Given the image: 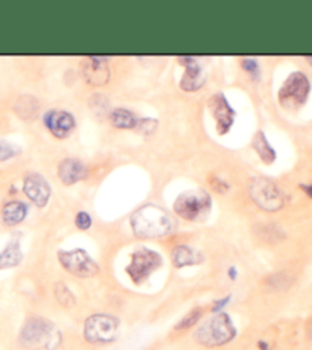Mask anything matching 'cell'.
Returning <instances> with one entry per match:
<instances>
[{"instance_id": "obj_4", "label": "cell", "mask_w": 312, "mask_h": 350, "mask_svg": "<svg viewBox=\"0 0 312 350\" xmlns=\"http://www.w3.org/2000/svg\"><path fill=\"white\" fill-rule=\"evenodd\" d=\"M83 334L90 345H112L120 335V320L110 314H93L84 321Z\"/></svg>"}, {"instance_id": "obj_23", "label": "cell", "mask_w": 312, "mask_h": 350, "mask_svg": "<svg viewBox=\"0 0 312 350\" xmlns=\"http://www.w3.org/2000/svg\"><path fill=\"white\" fill-rule=\"evenodd\" d=\"M201 319H203V309L194 308L185 315V317L180 319V321L175 325L174 329L175 331H189V329H192Z\"/></svg>"}, {"instance_id": "obj_25", "label": "cell", "mask_w": 312, "mask_h": 350, "mask_svg": "<svg viewBox=\"0 0 312 350\" xmlns=\"http://www.w3.org/2000/svg\"><path fill=\"white\" fill-rule=\"evenodd\" d=\"M17 152L18 150L14 145H11L8 142H0V161H5L11 157H14Z\"/></svg>"}, {"instance_id": "obj_22", "label": "cell", "mask_w": 312, "mask_h": 350, "mask_svg": "<svg viewBox=\"0 0 312 350\" xmlns=\"http://www.w3.org/2000/svg\"><path fill=\"white\" fill-rule=\"evenodd\" d=\"M53 294H55L57 301L63 308L70 309L77 305V297H75L72 289L67 286L64 282H58V284H55V286H53Z\"/></svg>"}, {"instance_id": "obj_6", "label": "cell", "mask_w": 312, "mask_h": 350, "mask_svg": "<svg viewBox=\"0 0 312 350\" xmlns=\"http://www.w3.org/2000/svg\"><path fill=\"white\" fill-rule=\"evenodd\" d=\"M250 197L261 208L267 212L281 211L285 204L283 193L273 180L255 177L248 181Z\"/></svg>"}, {"instance_id": "obj_8", "label": "cell", "mask_w": 312, "mask_h": 350, "mask_svg": "<svg viewBox=\"0 0 312 350\" xmlns=\"http://www.w3.org/2000/svg\"><path fill=\"white\" fill-rule=\"evenodd\" d=\"M60 265L64 270L79 279L93 278L99 273V265L94 262L92 256L83 248H75V250H60L57 253Z\"/></svg>"}, {"instance_id": "obj_20", "label": "cell", "mask_w": 312, "mask_h": 350, "mask_svg": "<svg viewBox=\"0 0 312 350\" xmlns=\"http://www.w3.org/2000/svg\"><path fill=\"white\" fill-rule=\"evenodd\" d=\"M38 107V100L34 96H20L14 110L22 119H32L36 118Z\"/></svg>"}, {"instance_id": "obj_11", "label": "cell", "mask_w": 312, "mask_h": 350, "mask_svg": "<svg viewBox=\"0 0 312 350\" xmlns=\"http://www.w3.org/2000/svg\"><path fill=\"white\" fill-rule=\"evenodd\" d=\"M23 191L37 207H44L51 197V187L47 180L40 174H28L23 181Z\"/></svg>"}, {"instance_id": "obj_14", "label": "cell", "mask_w": 312, "mask_h": 350, "mask_svg": "<svg viewBox=\"0 0 312 350\" xmlns=\"http://www.w3.org/2000/svg\"><path fill=\"white\" fill-rule=\"evenodd\" d=\"M179 62L186 67L185 75L180 81V87L186 92H195L205 84V73H203L201 66L196 63L195 58L191 57H180Z\"/></svg>"}, {"instance_id": "obj_2", "label": "cell", "mask_w": 312, "mask_h": 350, "mask_svg": "<svg viewBox=\"0 0 312 350\" xmlns=\"http://www.w3.org/2000/svg\"><path fill=\"white\" fill-rule=\"evenodd\" d=\"M134 234L142 239L161 238L174 230V221L165 208L146 204L138 208L130 218Z\"/></svg>"}, {"instance_id": "obj_29", "label": "cell", "mask_w": 312, "mask_h": 350, "mask_svg": "<svg viewBox=\"0 0 312 350\" xmlns=\"http://www.w3.org/2000/svg\"><path fill=\"white\" fill-rule=\"evenodd\" d=\"M227 275L230 280H236V278H238V270H236L235 267H230L227 270Z\"/></svg>"}, {"instance_id": "obj_19", "label": "cell", "mask_w": 312, "mask_h": 350, "mask_svg": "<svg viewBox=\"0 0 312 350\" xmlns=\"http://www.w3.org/2000/svg\"><path fill=\"white\" fill-rule=\"evenodd\" d=\"M255 151L257 152V156L261 157V160L263 163H273L276 160V151L273 150V146L270 145V142L265 137V134L263 131H257L253 137V142H252Z\"/></svg>"}, {"instance_id": "obj_15", "label": "cell", "mask_w": 312, "mask_h": 350, "mask_svg": "<svg viewBox=\"0 0 312 350\" xmlns=\"http://www.w3.org/2000/svg\"><path fill=\"white\" fill-rule=\"evenodd\" d=\"M58 177L64 185H75L87 177V167L77 159H64L58 165Z\"/></svg>"}, {"instance_id": "obj_12", "label": "cell", "mask_w": 312, "mask_h": 350, "mask_svg": "<svg viewBox=\"0 0 312 350\" xmlns=\"http://www.w3.org/2000/svg\"><path fill=\"white\" fill-rule=\"evenodd\" d=\"M81 72L90 85H105L110 79V69L107 59L101 57H89L81 63Z\"/></svg>"}, {"instance_id": "obj_3", "label": "cell", "mask_w": 312, "mask_h": 350, "mask_svg": "<svg viewBox=\"0 0 312 350\" xmlns=\"http://www.w3.org/2000/svg\"><path fill=\"white\" fill-rule=\"evenodd\" d=\"M236 335H238V329L233 325L230 315L226 312H218L200 325L194 334V338L196 345L207 349H215L232 342L236 338Z\"/></svg>"}, {"instance_id": "obj_32", "label": "cell", "mask_w": 312, "mask_h": 350, "mask_svg": "<svg viewBox=\"0 0 312 350\" xmlns=\"http://www.w3.org/2000/svg\"><path fill=\"white\" fill-rule=\"evenodd\" d=\"M307 331H308V336H309V338L312 340V319H311V320H309V323H308Z\"/></svg>"}, {"instance_id": "obj_1", "label": "cell", "mask_w": 312, "mask_h": 350, "mask_svg": "<svg viewBox=\"0 0 312 350\" xmlns=\"http://www.w3.org/2000/svg\"><path fill=\"white\" fill-rule=\"evenodd\" d=\"M18 342L26 349L55 350L63 342V334L49 319L32 315L20 327Z\"/></svg>"}, {"instance_id": "obj_18", "label": "cell", "mask_w": 312, "mask_h": 350, "mask_svg": "<svg viewBox=\"0 0 312 350\" xmlns=\"http://www.w3.org/2000/svg\"><path fill=\"white\" fill-rule=\"evenodd\" d=\"M28 213V207L22 201H10L8 204H5L2 211L3 223L10 227H14L22 223Z\"/></svg>"}, {"instance_id": "obj_31", "label": "cell", "mask_w": 312, "mask_h": 350, "mask_svg": "<svg viewBox=\"0 0 312 350\" xmlns=\"http://www.w3.org/2000/svg\"><path fill=\"white\" fill-rule=\"evenodd\" d=\"M300 189L304 191L309 198H312V183L311 185H300Z\"/></svg>"}, {"instance_id": "obj_33", "label": "cell", "mask_w": 312, "mask_h": 350, "mask_svg": "<svg viewBox=\"0 0 312 350\" xmlns=\"http://www.w3.org/2000/svg\"><path fill=\"white\" fill-rule=\"evenodd\" d=\"M307 62L312 66V57H307Z\"/></svg>"}, {"instance_id": "obj_13", "label": "cell", "mask_w": 312, "mask_h": 350, "mask_svg": "<svg viewBox=\"0 0 312 350\" xmlns=\"http://www.w3.org/2000/svg\"><path fill=\"white\" fill-rule=\"evenodd\" d=\"M44 124L58 139H66L73 131L75 118L64 110H49L44 114Z\"/></svg>"}, {"instance_id": "obj_9", "label": "cell", "mask_w": 312, "mask_h": 350, "mask_svg": "<svg viewBox=\"0 0 312 350\" xmlns=\"http://www.w3.org/2000/svg\"><path fill=\"white\" fill-rule=\"evenodd\" d=\"M210 204H212V201H210L207 192L201 189L187 191L175 200L174 211L181 219L198 221L209 212Z\"/></svg>"}, {"instance_id": "obj_10", "label": "cell", "mask_w": 312, "mask_h": 350, "mask_svg": "<svg viewBox=\"0 0 312 350\" xmlns=\"http://www.w3.org/2000/svg\"><path fill=\"white\" fill-rule=\"evenodd\" d=\"M209 109L213 114V119L216 120V131H218L221 136L227 134L233 125L235 111L227 103L226 96H224L222 93H216V95H213L209 100Z\"/></svg>"}, {"instance_id": "obj_7", "label": "cell", "mask_w": 312, "mask_h": 350, "mask_svg": "<svg viewBox=\"0 0 312 350\" xmlns=\"http://www.w3.org/2000/svg\"><path fill=\"white\" fill-rule=\"evenodd\" d=\"M161 264H164V259L157 252L144 247L131 254L130 264L127 265L125 271L134 285H140L149 279V275L157 271Z\"/></svg>"}, {"instance_id": "obj_24", "label": "cell", "mask_w": 312, "mask_h": 350, "mask_svg": "<svg viewBox=\"0 0 312 350\" xmlns=\"http://www.w3.org/2000/svg\"><path fill=\"white\" fill-rule=\"evenodd\" d=\"M265 284L274 289H287L288 286H291V284H293V278H291V274L285 271L274 273L271 274L270 278H267Z\"/></svg>"}, {"instance_id": "obj_27", "label": "cell", "mask_w": 312, "mask_h": 350, "mask_svg": "<svg viewBox=\"0 0 312 350\" xmlns=\"http://www.w3.org/2000/svg\"><path fill=\"white\" fill-rule=\"evenodd\" d=\"M230 300H232V295H226V297L216 300V301L213 303V306H212V314L222 312V309L229 305Z\"/></svg>"}, {"instance_id": "obj_5", "label": "cell", "mask_w": 312, "mask_h": 350, "mask_svg": "<svg viewBox=\"0 0 312 350\" xmlns=\"http://www.w3.org/2000/svg\"><path fill=\"white\" fill-rule=\"evenodd\" d=\"M309 92L311 83L308 77L303 72H294L285 79L277 99H279V104L285 110L297 111L307 104Z\"/></svg>"}, {"instance_id": "obj_21", "label": "cell", "mask_w": 312, "mask_h": 350, "mask_svg": "<svg viewBox=\"0 0 312 350\" xmlns=\"http://www.w3.org/2000/svg\"><path fill=\"white\" fill-rule=\"evenodd\" d=\"M110 120L114 126L118 128H124V130H130V128L138 126V118L130 110L125 109H118L113 110L110 114Z\"/></svg>"}, {"instance_id": "obj_17", "label": "cell", "mask_w": 312, "mask_h": 350, "mask_svg": "<svg viewBox=\"0 0 312 350\" xmlns=\"http://www.w3.org/2000/svg\"><path fill=\"white\" fill-rule=\"evenodd\" d=\"M23 253L20 248L18 239H12L8 245H6L2 252H0V271L10 270L22 264Z\"/></svg>"}, {"instance_id": "obj_30", "label": "cell", "mask_w": 312, "mask_h": 350, "mask_svg": "<svg viewBox=\"0 0 312 350\" xmlns=\"http://www.w3.org/2000/svg\"><path fill=\"white\" fill-rule=\"evenodd\" d=\"M257 349H259V350H273L267 341H262V340L257 341Z\"/></svg>"}, {"instance_id": "obj_26", "label": "cell", "mask_w": 312, "mask_h": 350, "mask_svg": "<svg viewBox=\"0 0 312 350\" xmlns=\"http://www.w3.org/2000/svg\"><path fill=\"white\" fill-rule=\"evenodd\" d=\"M75 224H77L79 230H87V228H90V226H92L90 215L86 212H79L77 215V218H75Z\"/></svg>"}, {"instance_id": "obj_16", "label": "cell", "mask_w": 312, "mask_h": 350, "mask_svg": "<svg viewBox=\"0 0 312 350\" xmlns=\"http://www.w3.org/2000/svg\"><path fill=\"white\" fill-rule=\"evenodd\" d=\"M203 260H205L203 254L196 253L189 245H177L171 253V262L175 268L192 267L196 264H201Z\"/></svg>"}, {"instance_id": "obj_28", "label": "cell", "mask_w": 312, "mask_h": 350, "mask_svg": "<svg viewBox=\"0 0 312 350\" xmlns=\"http://www.w3.org/2000/svg\"><path fill=\"white\" fill-rule=\"evenodd\" d=\"M242 67L246 69L248 73H252V75H256L257 73V63L256 59H242Z\"/></svg>"}]
</instances>
